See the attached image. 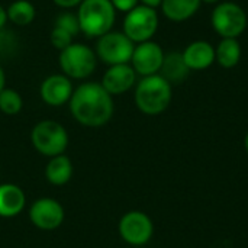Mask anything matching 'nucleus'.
<instances>
[{
    "instance_id": "nucleus-1",
    "label": "nucleus",
    "mask_w": 248,
    "mask_h": 248,
    "mask_svg": "<svg viewBox=\"0 0 248 248\" xmlns=\"http://www.w3.org/2000/svg\"><path fill=\"white\" fill-rule=\"evenodd\" d=\"M68 105L76 122L87 128L106 125L115 112L113 96L96 81H86L76 87Z\"/></svg>"
},
{
    "instance_id": "nucleus-2",
    "label": "nucleus",
    "mask_w": 248,
    "mask_h": 248,
    "mask_svg": "<svg viewBox=\"0 0 248 248\" xmlns=\"http://www.w3.org/2000/svg\"><path fill=\"white\" fill-rule=\"evenodd\" d=\"M171 84L160 74L142 77L134 92V100L140 112L155 116L163 113L171 103Z\"/></svg>"
},
{
    "instance_id": "nucleus-3",
    "label": "nucleus",
    "mask_w": 248,
    "mask_h": 248,
    "mask_svg": "<svg viewBox=\"0 0 248 248\" xmlns=\"http://www.w3.org/2000/svg\"><path fill=\"white\" fill-rule=\"evenodd\" d=\"M80 31L89 38H100L112 31L116 9L110 0H83L77 7Z\"/></svg>"
},
{
    "instance_id": "nucleus-4",
    "label": "nucleus",
    "mask_w": 248,
    "mask_h": 248,
    "mask_svg": "<svg viewBox=\"0 0 248 248\" xmlns=\"http://www.w3.org/2000/svg\"><path fill=\"white\" fill-rule=\"evenodd\" d=\"M68 132L57 121H39L31 131L32 147L44 157H55L65 153L68 148Z\"/></svg>"
},
{
    "instance_id": "nucleus-5",
    "label": "nucleus",
    "mask_w": 248,
    "mask_h": 248,
    "mask_svg": "<svg viewBox=\"0 0 248 248\" xmlns=\"http://www.w3.org/2000/svg\"><path fill=\"white\" fill-rule=\"evenodd\" d=\"M58 64L62 70V74L68 78L84 80L94 73L97 57L94 49L89 45L73 42L65 49L60 51Z\"/></svg>"
},
{
    "instance_id": "nucleus-6",
    "label": "nucleus",
    "mask_w": 248,
    "mask_h": 248,
    "mask_svg": "<svg viewBox=\"0 0 248 248\" xmlns=\"http://www.w3.org/2000/svg\"><path fill=\"white\" fill-rule=\"evenodd\" d=\"M124 33L137 45L151 41L158 29V15L155 9L144 4L135 6L124 17Z\"/></svg>"
},
{
    "instance_id": "nucleus-7",
    "label": "nucleus",
    "mask_w": 248,
    "mask_h": 248,
    "mask_svg": "<svg viewBox=\"0 0 248 248\" xmlns=\"http://www.w3.org/2000/svg\"><path fill=\"white\" fill-rule=\"evenodd\" d=\"M134 48L135 44L124 32L110 31L97 38L94 52L100 61L110 67L118 64H129Z\"/></svg>"
},
{
    "instance_id": "nucleus-8",
    "label": "nucleus",
    "mask_w": 248,
    "mask_h": 248,
    "mask_svg": "<svg viewBox=\"0 0 248 248\" xmlns=\"http://www.w3.org/2000/svg\"><path fill=\"white\" fill-rule=\"evenodd\" d=\"M211 20L222 38H238L247 28V13L234 1L219 3L212 12Z\"/></svg>"
},
{
    "instance_id": "nucleus-9",
    "label": "nucleus",
    "mask_w": 248,
    "mask_h": 248,
    "mask_svg": "<svg viewBox=\"0 0 248 248\" xmlns=\"http://www.w3.org/2000/svg\"><path fill=\"white\" fill-rule=\"evenodd\" d=\"M118 231L126 244L132 247H141L151 241L154 224L147 214L141 211H129L119 219Z\"/></svg>"
},
{
    "instance_id": "nucleus-10",
    "label": "nucleus",
    "mask_w": 248,
    "mask_h": 248,
    "mask_svg": "<svg viewBox=\"0 0 248 248\" xmlns=\"http://www.w3.org/2000/svg\"><path fill=\"white\" fill-rule=\"evenodd\" d=\"M31 224L41 231H54L64 222L62 205L54 198H39L32 202L28 212Z\"/></svg>"
},
{
    "instance_id": "nucleus-11",
    "label": "nucleus",
    "mask_w": 248,
    "mask_h": 248,
    "mask_svg": "<svg viewBox=\"0 0 248 248\" xmlns=\"http://www.w3.org/2000/svg\"><path fill=\"white\" fill-rule=\"evenodd\" d=\"M163 60H164L163 48L154 41H147L135 45L129 64L132 65L137 74L147 77L160 73Z\"/></svg>"
},
{
    "instance_id": "nucleus-12",
    "label": "nucleus",
    "mask_w": 248,
    "mask_h": 248,
    "mask_svg": "<svg viewBox=\"0 0 248 248\" xmlns=\"http://www.w3.org/2000/svg\"><path fill=\"white\" fill-rule=\"evenodd\" d=\"M74 87L71 78L64 74H51L41 83L39 96L42 102L52 108H60L70 102Z\"/></svg>"
},
{
    "instance_id": "nucleus-13",
    "label": "nucleus",
    "mask_w": 248,
    "mask_h": 248,
    "mask_svg": "<svg viewBox=\"0 0 248 248\" xmlns=\"http://www.w3.org/2000/svg\"><path fill=\"white\" fill-rule=\"evenodd\" d=\"M137 83V73L131 64H118L110 65L103 77L100 84L110 96H119L131 90Z\"/></svg>"
},
{
    "instance_id": "nucleus-14",
    "label": "nucleus",
    "mask_w": 248,
    "mask_h": 248,
    "mask_svg": "<svg viewBox=\"0 0 248 248\" xmlns=\"http://www.w3.org/2000/svg\"><path fill=\"white\" fill-rule=\"evenodd\" d=\"M182 54L190 71L206 70L215 62V48L208 41L190 42Z\"/></svg>"
},
{
    "instance_id": "nucleus-15",
    "label": "nucleus",
    "mask_w": 248,
    "mask_h": 248,
    "mask_svg": "<svg viewBox=\"0 0 248 248\" xmlns=\"http://www.w3.org/2000/svg\"><path fill=\"white\" fill-rule=\"evenodd\" d=\"M26 206V195L13 183L0 185V218H15Z\"/></svg>"
},
{
    "instance_id": "nucleus-16",
    "label": "nucleus",
    "mask_w": 248,
    "mask_h": 248,
    "mask_svg": "<svg viewBox=\"0 0 248 248\" xmlns=\"http://www.w3.org/2000/svg\"><path fill=\"white\" fill-rule=\"evenodd\" d=\"M189 71L190 70L183 58V54L177 52V51H171L169 54H164L163 65H161L158 74L161 77H164L173 86V84L183 83L187 78Z\"/></svg>"
},
{
    "instance_id": "nucleus-17",
    "label": "nucleus",
    "mask_w": 248,
    "mask_h": 248,
    "mask_svg": "<svg viewBox=\"0 0 248 248\" xmlns=\"http://www.w3.org/2000/svg\"><path fill=\"white\" fill-rule=\"evenodd\" d=\"M73 161L65 155H55L51 157L45 167V177L52 186H64L73 177Z\"/></svg>"
},
{
    "instance_id": "nucleus-18",
    "label": "nucleus",
    "mask_w": 248,
    "mask_h": 248,
    "mask_svg": "<svg viewBox=\"0 0 248 248\" xmlns=\"http://www.w3.org/2000/svg\"><path fill=\"white\" fill-rule=\"evenodd\" d=\"M201 3V0H163L161 10L167 19L173 22H185L199 10Z\"/></svg>"
},
{
    "instance_id": "nucleus-19",
    "label": "nucleus",
    "mask_w": 248,
    "mask_h": 248,
    "mask_svg": "<svg viewBox=\"0 0 248 248\" xmlns=\"http://www.w3.org/2000/svg\"><path fill=\"white\" fill-rule=\"evenodd\" d=\"M241 60V45L237 38H222L215 48V61L224 68H234Z\"/></svg>"
},
{
    "instance_id": "nucleus-20",
    "label": "nucleus",
    "mask_w": 248,
    "mask_h": 248,
    "mask_svg": "<svg viewBox=\"0 0 248 248\" xmlns=\"http://www.w3.org/2000/svg\"><path fill=\"white\" fill-rule=\"evenodd\" d=\"M7 20L16 26H28L33 22L36 16V9L29 0H15L6 9Z\"/></svg>"
},
{
    "instance_id": "nucleus-21",
    "label": "nucleus",
    "mask_w": 248,
    "mask_h": 248,
    "mask_svg": "<svg viewBox=\"0 0 248 248\" xmlns=\"http://www.w3.org/2000/svg\"><path fill=\"white\" fill-rule=\"evenodd\" d=\"M22 108H23V99L19 92L7 87H4L0 92V112L13 116L17 115L22 110Z\"/></svg>"
},
{
    "instance_id": "nucleus-22",
    "label": "nucleus",
    "mask_w": 248,
    "mask_h": 248,
    "mask_svg": "<svg viewBox=\"0 0 248 248\" xmlns=\"http://www.w3.org/2000/svg\"><path fill=\"white\" fill-rule=\"evenodd\" d=\"M54 26L64 29L65 32H68L70 35L76 36L78 35L80 31V23H78V17L77 13H71V12H62L57 16Z\"/></svg>"
},
{
    "instance_id": "nucleus-23",
    "label": "nucleus",
    "mask_w": 248,
    "mask_h": 248,
    "mask_svg": "<svg viewBox=\"0 0 248 248\" xmlns=\"http://www.w3.org/2000/svg\"><path fill=\"white\" fill-rule=\"evenodd\" d=\"M16 48H17V38L15 36V32L6 31L4 28L0 29V55L10 57L15 54Z\"/></svg>"
},
{
    "instance_id": "nucleus-24",
    "label": "nucleus",
    "mask_w": 248,
    "mask_h": 248,
    "mask_svg": "<svg viewBox=\"0 0 248 248\" xmlns=\"http://www.w3.org/2000/svg\"><path fill=\"white\" fill-rule=\"evenodd\" d=\"M73 38H74L73 35H70L68 32H65V31L61 29V28H57V26L52 28L51 36H49L52 46H54L55 49H60V51L65 49L70 44H73Z\"/></svg>"
},
{
    "instance_id": "nucleus-25",
    "label": "nucleus",
    "mask_w": 248,
    "mask_h": 248,
    "mask_svg": "<svg viewBox=\"0 0 248 248\" xmlns=\"http://www.w3.org/2000/svg\"><path fill=\"white\" fill-rule=\"evenodd\" d=\"M110 1L116 10L124 12V13H128L129 10H132L140 3V0H110Z\"/></svg>"
},
{
    "instance_id": "nucleus-26",
    "label": "nucleus",
    "mask_w": 248,
    "mask_h": 248,
    "mask_svg": "<svg viewBox=\"0 0 248 248\" xmlns=\"http://www.w3.org/2000/svg\"><path fill=\"white\" fill-rule=\"evenodd\" d=\"M52 1L61 9H73V7H78L83 0H52Z\"/></svg>"
},
{
    "instance_id": "nucleus-27",
    "label": "nucleus",
    "mask_w": 248,
    "mask_h": 248,
    "mask_svg": "<svg viewBox=\"0 0 248 248\" xmlns=\"http://www.w3.org/2000/svg\"><path fill=\"white\" fill-rule=\"evenodd\" d=\"M7 23V12L6 9L0 4V29H3Z\"/></svg>"
},
{
    "instance_id": "nucleus-28",
    "label": "nucleus",
    "mask_w": 248,
    "mask_h": 248,
    "mask_svg": "<svg viewBox=\"0 0 248 248\" xmlns=\"http://www.w3.org/2000/svg\"><path fill=\"white\" fill-rule=\"evenodd\" d=\"M141 1V4H144V6H148V7H151V9H155V7H158V6H161V1L163 0H140Z\"/></svg>"
},
{
    "instance_id": "nucleus-29",
    "label": "nucleus",
    "mask_w": 248,
    "mask_h": 248,
    "mask_svg": "<svg viewBox=\"0 0 248 248\" xmlns=\"http://www.w3.org/2000/svg\"><path fill=\"white\" fill-rule=\"evenodd\" d=\"M6 87V73L3 70V67L0 65V92Z\"/></svg>"
},
{
    "instance_id": "nucleus-30",
    "label": "nucleus",
    "mask_w": 248,
    "mask_h": 248,
    "mask_svg": "<svg viewBox=\"0 0 248 248\" xmlns=\"http://www.w3.org/2000/svg\"><path fill=\"white\" fill-rule=\"evenodd\" d=\"M201 1H203V3H209V4H212V3H219L221 0H201Z\"/></svg>"
},
{
    "instance_id": "nucleus-31",
    "label": "nucleus",
    "mask_w": 248,
    "mask_h": 248,
    "mask_svg": "<svg viewBox=\"0 0 248 248\" xmlns=\"http://www.w3.org/2000/svg\"><path fill=\"white\" fill-rule=\"evenodd\" d=\"M244 147H246V151H247L248 154V132L247 135H246V138H244Z\"/></svg>"
}]
</instances>
